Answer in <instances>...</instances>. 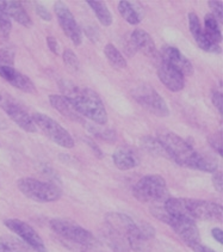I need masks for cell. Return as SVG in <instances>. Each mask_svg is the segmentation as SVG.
Listing matches in <instances>:
<instances>
[{"instance_id":"6da1fadb","label":"cell","mask_w":223,"mask_h":252,"mask_svg":"<svg viewBox=\"0 0 223 252\" xmlns=\"http://www.w3.org/2000/svg\"><path fill=\"white\" fill-rule=\"evenodd\" d=\"M158 139L165 147L168 158L173 159L180 166L204 172H216L219 163L215 157L197 152L188 141L177 134L172 131H163Z\"/></svg>"},{"instance_id":"7a4b0ae2","label":"cell","mask_w":223,"mask_h":252,"mask_svg":"<svg viewBox=\"0 0 223 252\" xmlns=\"http://www.w3.org/2000/svg\"><path fill=\"white\" fill-rule=\"evenodd\" d=\"M62 96H65L82 116L86 117L97 126L108 123V113L99 94L93 90L75 85L68 80L58 83Z\"/></svg>"},{"instance_id":"3957f363","label":"cell","mask_w":223,"mask_h":252,"mask_svg":"<svg viewBox=\"0 0 223 252\" xmlns=\"http://www.w3.org/2000/svg\"><path fill=\"white\" fill-rule=\"evenodd\" d=\"M164 208L171 215L190 218L192 220H207L221 222L223 211L221 204L194 198L169 197Z\"/></svg>"},{"instance_id":"277c9868","label":"cell","mask_w":223,"mask_h":252,"mask_svg":"<svg viewBox=\"0 0 223 252\" xmlns=\"http://www.w3.org/2000/svg\"><path fill=\"white\" fill-rule=\"evenodd\" d=\"M52 231L62 240L69 249L77 252L92 251L98 243L96 237L78 223L66 219H53L49 221Z\"/></svg>"},{"instance_id":"5b68a950","label":"cell","mask_w":223,"mask_h":252,"mask_svg":"<svg viewBox=\"0 0 223 252\" xmlns=\"http://www.w3.org/2000/svg\"><path fill=\"white\" fill-rule=\"evenodd\" d=\"M150 213L158 220L163 221L164 223L168 225L173 229V232L177 234L180 239L185 243L189 248L200 244V236L199 229L197 227L195 220L186 217H180V215H171L166 212L164 207L154 206L150 208Z\"/></svg>"},{"instance_id":"8992f818","label":"cell","mask_w":223,"mask_h":252,"mask_svg":"<svg viewBox=\"0 0 223 252\" xmlns=\"http://www.w3.org/2000/svg\"><path fill=\"white\" fill-rule=\"evenodd\" d=\"M133 195L138 201L159 206L169 198L168 187L160 175H147L136 182L133 188Z\"/></svg>"},{"instance_id":"52a82bcc","label":"cell","mask_w":223,"mask_h":252,"mask_svg":"<svg viewBox=\"0 0 223 252\" xmlns=\"http://www.w3.org/2000/svg\"><path fill=\"white\" fill-rule=\"evenodd\" d=\"M17 188L25 197L40 203L56 202L62 197V190L57 186L32 177L18 179Z\"/></svg>"},{"instance_id":"ba28073f","label":"cell","mask_w":223,"mask_h":252,"mask_svg":"<svg viewBox=\"0 0 223 252\" xmlns=\"http://www.w3.org/2000/svg\"><path fill=\"white\" fill-rule=\"evenodd\" d=\"M32 121L36 127L43 131L44 135L48 136L53 142L63 148H73L75 142L73 136L67 131L60 123L46 114L35 113L31 115Z\"/></svg>"},{"instance_id":"9c48e42d","label":"cell","mask_w":223,"mask_h":252,"mask_svg":"<svg viewBox=\"0 0 223 252\" xmlns=\"http://www.w3.org/2000/svg\"><path fill=\"white\" fill-rule=\"evenodd\" d=\"M132 96L144 110L159 117H166L169 115V109L163 97L154 89L147 84H142L132 91Z\"/></svg>"},{"instance_id":"30bf717a","label":"cell","mask_w":223,"mask_h":252,"mask_svg":"<svg viewBox=\"0 0 223 252\" xmlns=\"http://www.w3.org/2000/svg\"><path fill=\"white\" fill-rule=\"evenodd\" d=\"M0 109L12 120L13 122L28 133H35L36 126L32 121L31 115L19 104L18 102L7 92L0 89Z\"/></svg>"},{"instance_id":"8fae6325","label":"cell","mask_w":223,"mask_h":252,"mask_svg":"<svg viewBox=\"0 0 223 252\" xmlns=\"http://www.w3.org/2000/svg\"><path fill=\"white\" fill-rule=\"evenodd\" d=\"M155 237V229L153 226L146 222H135L128 228L125 238L129 244L130 250L135 252H150L152 250V240Z\"/></svg>"},{"instance_id":"7c38bea8","label":"cell","mask_w":223,"mask_h":252,"mask_svg":"<svg viewBox=\"0 0 223 252\" xmlns=\"http://www.w3.org/2000/svg\"><path fill=\"white\" fill-rule=\"evenodd\" d=\"M4 225L11 232H13L19 239L23 240L31 250L35 252H48V249L44 244L43 239L36 232V229L31 227L29 223L24 222V221L19 219H7L4 221Z\"/></svg>"},{"instance_id":"4fadbf2b","label":"cell","mask_w":223,"mask_h":252,"mask_svg":"<svg viewBox=\"0 0 223 252\" xmlns=\"http://www.w3.org/2000/svg\"><path fill=\"white\" fill-rule=\"evenodd\" d=\"M54 11L57 17L58 24L62 28L63 32L71 38L75 46H80L83 42V32L68 6L65 2L56 1L54 5Z\"/></svg>"},{"instance_id":"5bb4252c","label":"cell","mask_w":223,"mask_h":252,"mask_svg":"<svg viewBox=\"0 0 223 252\" xmlns=\"http://www.w3.org/2000/svg\"><path fill=\"white\" fill-rule=\"evenodd\" d=\"M158 75L160 82L172 92L182 91L185 86L184 75L164 60L158 63Z\"/></svg>"},{"instance_id":"9a60e30c","label":"cell","mask_w":223,"mask_h":252,"mask_svg":"<svg viewBox=\"0 0 223 252\" xmlns=\"http://www.w3.org/2000/svg\"><path fill=\"white\" fill-rule=\"evenodd\" d=\"M161 58H163L161 60L174 67L183 75H191L194 73V66H192L191 61L175 47H164L163 50H161Z\"/></svg>"},{"instance_id":"2e32d148","label":"cell","mask_w":223,"mask_h":252,"mask_svg":"<svg viewBox=\"0 0 223 252\" xmlns=\"http://www.w3.org/2000/svg\"><path fill=\"white\" fill-rule=\"evenodd\" d=\"M0 77L11 86L21 90V91L27 92V94H35L36 92V86L32 80L13 67H0Z\"/></svg>"},{"instance_id":"e0dca14e","label":"cell","mask_w":223,"mask_h":252,"mask_svg":"<svg viewBox=\"0 0 223 252\" xmlns=\"http://www.w3.org/2000/svg\"><path fill=\"white\" fill-rule=\"evenodd\" d=\"M130 43L134 49L139 50L142 54L149 58H155L158 55L157 47L150 35L143 29H135L130 36Z\"/></svg>"},{"instance_id":"ac0fdd59","label":"cell","mask_w":223,"mask_h":252,"mask_svg":"<svg viewBox=\"0 0 223 252\" xmlns=\"http://www.w3.org/2000/svg\"><path fill=\"white\" fill-rule=\"evenodd\" d=\"M0 5L4 8L5 12L7 13V16L13 21H16L18 24L27 28L32 25L31 18L28 15L27 10H25L21 1H17V0H0Z\"/></svg>"},{"instance_id":"d6986e66","label":"cell","mask_w":223,"mask_h":252,"mask_svg":"<svg viewBox=\"0 0 223 252\" xmlns=\"http://www.w3.org/2000/svg\"><path fill=\"white\" fill-rule=\"evenodd\" d=\"M49 102L58 114L74 122H83V116L77 111L74 105L62 94H50Z\"/></svg>"},{"instance_id":"ffe728a7","label":"cell","mask_w":223,"mask_h":252,"mask_svg":"<svg viewBox=\"0 0 223 252\" xmlns=\"http://www.w3.org/2000/svg\"><path fill=\"white\" fill-rule=\"evenodd\" d=\"M118 12L123 17L125 21L132 25H138L141 23L143 18V8L139 2L128 1V0H121L118 1Z\"/></svg>"},{"instance_id":"44dd1931","label":"cell","mask_w":223,"mask_h":252,"mask_svg":"<svg viewBox=\"0 0 223 252\" xmlns=\"http://www.w3.org/2000/svg\"><path fill=\"white\" fill-rule=\"evenodd\" d=\"M103 237H104V240L113 252L132 251L123 234H121L119 232L115 231V229L109 227L107 225H104V228H103Z\"/></svg>"},{"instance_id":"7402d4cb","label":"cell","mask_w":223,"mask_h":252,"mask_svg":"<svg viewBox=\"0 0 223 252\" xmlns=\"http://www.w3.org/2000/svg\"><path fill=\"white\" fill-rule=\"evenodd\" d=\"M112 160L115 166L118 170L128 171L135 169L139 165V160L136 156L130 150L127 148H118L112 155Z\"/></svg>"},{"instance_id":"603a6c76","label":"cell","mask_w":223,"mask_h":252,"mask_svg":"<svg viewBox=\"0 0 223 252\" xmlns=\"http://www.w3.org/2000/svg\"><path fill=\"white\" fill-rule=\"evenodd\" d=\"M88 4V6L92 8V11L96 15L97 19L99 21L100 24H103L104 27H110L112 24L113 18L111 15L110 10H109L104 1H98V0H87L86 1Z\"/></svg>"},{"instance_id":"cb8c5ba5","label":"cell","mask_w":223,"mask_h":252,"mask_svg":"<svg viewBox=\"0 0 223 252\" xmlns=\"http://www.w3.org/2000/svg\"><path fill=\"white\" fill-rule=\"evenodd\" d=\"M0 252H32L22 239L15 237L0 238Z\"/></svg>"},{"instance_id":"d4e9b609","label":"cell","mask_w":223,"mask_h":252,"mask_svg":"<svg viewBox=\"0 0 223 252\" xmlns=\"http://www.w3.org/2000/svg\"><path fill=\"white\" fill-rule=\"evenodd\" d=\"M204 33L208 36L209 40L220 44L222 42V32L220 23L211 13H208L204 17Z\"/></svg>"},{"instance_id":"484cf974","label":"cell","mask_w":223,"mask_h":252,"mask_svg":"<svg viewBox=\"0 0 223 252\" xmlns=\"http://www.w3.org/2000/svg\"><path fill=\"white\" fill-rule=\"evenodd\" d=\"M104 54L111 66L116 69H124L127 67V60L122 55V53L113 46L112 43H108L104 48Z\"/></svg>"},{"instance_id":"4316f807","label":"cell","mask_w":223,"mask_h":252,"mask_svg":"<svg viewBox=\"0 0 223 252\" xmlns=\"http://www.w3.org/2000/svg\"><path fill=\"white\" fill-rule=\"evenodd\" d=\"M142 147L149 152L150 155L158 156V157H164V158H168L167 152L164 147V145L161 144V141L158 138H153V136H144L141 141Z\"/></svg>"},{"instance_id":"83f0119b","label":"cell","mask_w":223,"mask_h":252,"mask_svg":"<svg viewBox=\"0 0 223 252\" xmlns=\"http://www.w3.org/2000/svg\"><path fill=\"white\" fill-rule=\"evenodd\" d=\"M16 52L11 44L4 43L0 44V67H12L15 63Z\"/></svg>"},{"instance_id":"f1b7e54d","label":"cell","mask_w":223,"mask_h":252,"mask_svg":"<svg viewBox=\"0 0 223 252\" xmlns=\"http://www.w3.org/2000/svg\"><path fill=\"white\" fill-rule=\"evenodd\" d=\"M88 130L93 134L96 138H98L103 141L109 142V144H113V142L117 140V133L113 129H110V128H99L96 127V126H88Z\"/></svg>"},{"instance_id":"f546056e","label":"cell","mask_w":223,"mask_h":252,"mask_svg":"<svg viewBox=\"0 0 223 252\" xmlns=\"http://www.w3.org/2000/svg\"><path fill=\"white\" fill-rule=\"evenodd\" d=\"M11 30H12V22L11 18L5 12L4 8L0 5V38L7 40L10 37Z\"/></svg>"},{"instance_id":"4dcf8cb0","label":"cell","mask_w":223,"mask_h":252,"mask_svg":"<svg viewBox=\"0 0 223 252\" xmlns=\"http://www.w3.org/2000/svg\"><path fill=\"white\" fill-rule=\"evenodd\" d=\"M62 59H63V63H65L66 67L68 69L73 72H78L80 69V63H79V59H78L77 55L73 50L71 49H65L62 53Z\"/></svg>"},{"instance_id":"1f68e13d","label":"cell","mask_w":223,"mask_h":252,"mask_svg":"<svg viewBox=\"0 0 223 252\" xmlns=\"http://www.w3.org/2000/svg\"><path fill=\"white\" fill-rule=\"evenodd\" d=\"M209 6H210L211 11H213V15L215 18L217 19V22H222L223 19V4L222 1H220V0H210V1H208Z\"/></svg>"},{"instance_id":"d6a6232c","label":"cell","mask_w":223,"mask_h":252,"mask_svg":"<svg viewBox=\"0 0 223 252\" xmlns=\"http://www.w3.org/2000/svg\"><path fill=\"white\" fill-rule=\"evenodd\" d=\"M209 144L219 153V156H222V135L220 131L209 138Z\"/></svg>"},{"instance_id":"836d02e7","label":"cell","mask_w":223,"mask_h":252,"mask_svg":"<svg viewBox=\"0 0 223 252\" xmlns=\"http://www.w3.org/2000/svg\"><path fill=\"white\" fill-rule=\"evenodd\" d=\"M36 13H37V16L43 19V21H52V13H50V11L44 6V5L40 4V2H36Z\"/></svg>"},{"instance_id":"e575fe53","label":"cell","mask_w":223,"mask_h":252,"mask_svg":"<svg viewBox=\"0 0 223 252\" xmlns=\"http://www.w3.org/2000/svg\"><path fill=\"white\" fill-rule=\"evenodd\" d=\"M222 100L223 97L221 92L217 91V90H214V91L211 92V102H213V104L216 106V109L219 110L220 114H222Z\"/></svg>"},{"instance_id":"d590c367","label":"cell","mask_w":223,"mask_h":252,"mask_svg":"<svg viewBox=\"0 0 223 252\" xmlns=\"http://www.w3.org/2000/svg\"><path fill=\"white\" fill-rule=\"evenodd\" d=\"M47 44H48V48L52 53H54L55 55H60V46H58V42L55 37L53 36H48L47 37Z\"/></svg>"},{"instance_id":"8d00e7d4","label":"cell","mask_w":223,"mask_h":252,"mask_svg":"<svg viewBox=\"0 0 223 252\" xmlns=\"http://www.w3.org/2000/svg\"><path fill=\"white\" fill-rule=\"evenodd\" d=\"M213 184L215 187V189L219 192H222L223 190V181H222V173L221 172H214L213 176Z\"/></svg>"},{"instance_id":"74e56055","label":"cell","mask_w":223,"mask_h":252,"mask_svg":"<svg viewBox=\"0 0 223 252\" xmlns=\"http://www.w3.org/2000/svg\"><path fill=\"white\" fill-rule=\"evenodd\" d=\"M85 141H86V144H87L88 146H90V147L92 148V151H93L94 155L97 156V158H103V152H102V150H100V148H99L98 146H97L96 142H93L91 139H88V138H86Z\"/></svg>"},{"instance_id":"f35d334b","label":"cell","mask_w":223,"mask_h":252,"mask_svg":"<svg viewBox=\"0 0 223 252\" xmlns=\"http://www.w3.org/2000/svg\"><path fill=\"white\" fill-rule=\"evenodd\" d=\"M211 236H213L214 239H215L219 244H223V231L221 228L220 227L213 228V231H211Z\"/></svg>"},{"instance_id":"ab89813d","label":"cell","mask_w":223,"mask_h":252,"mask_svg":"<svg viewBox=\"0 0 223 252\" xmlns=\"http://www.w3.org/2000/svg\"><path fill=\"white\" fill-rule=\"evenodd\" d=\"M191 249L194 252H216L215 250H213V249L208 248V246H205L203 244H197V245L192 246Z\"/></svg>"}]
</instances>
